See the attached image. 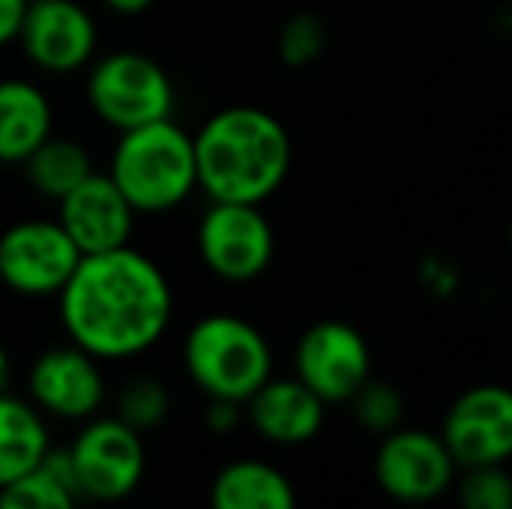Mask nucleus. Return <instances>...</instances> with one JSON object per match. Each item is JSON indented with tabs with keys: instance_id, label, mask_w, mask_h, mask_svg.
Segmentation results:
<instances>
[{
	"instance_id": "f257e3e1",
	"label": "nucleus",
	"mask_w": 512,
	"mask_h": 509,
	"mask_svg": "<svg viewBox=\"0 0 512 509\" xmlns=\"http://www.w3.org/2000/svg\"><path fill=\"white\" fill-rule=\"evenodd\" d=\"M56 300L67 339L98 363L150 353L175 314L171 279L154 258L129 245L81 255Z\"/></svg>"
},
{
	"instance_id": "f03ea898",
	"label": "nucleus",
	"mask_w": 512,
	"mask_h": 509,
	"mask_svg": "<svg viewBox=\"0 0 512 509\" xmlns=\"http://www.w3.org/2000/svg\"><path fill=\"white\" fill-rule=\"evenodd\" d=\"M196 178L209 203H255L276 196L293 164L286 126L258 105H230L192 136Z\"/></svg>"
},
{
	"instance_id": "7ed1b4c3",
	"label": "nucleus",
	"mask_w": 512,
	"mask_h": 509,
	"mask_svg": "<svg viewBox=\"0 0 512 509\" xmlns=\"http://www.w3.org/2000/svg\"><path fill=\"white\" fill-rule=\"evenodd\" d=\"M108 178L119 185L136 217L178 210L199 189L192 136L171 119L126 129L112 150Z\"/></svg>"
},
{
	"instance_id": "20e7f679",
	"label": "nucleus",
	"mask_w": 512,
	"mask_h": 509,
	"mask_svg": "<svg viewBox=\"0 0 512 509\" xmlns=\"http://www.w3.org/2000/svg\"><path fill=\"white\" fill-rule=\"evenodd\" d=\"M182 367L206 398L248 401L272 377V349L251 321L206 314L182 342Z\"/></svg>"
},
{
	"instance_id": "39448f33",
	"label": "nucleus",
	"mask_w": 512,
	"mask_h": 509,
	"mask_svg": "<svg viewBox=\"0 0 512 509\" xmlns=\"http://www.w3.org/2000/svg\"><path fill=\"white\" fill-rule=\"evenodd\" d=\"M84 91L91 112L119 133L171 119L175 112V84L168 70L140 49H115L102 60H91Z\"/></svg>"
},
{
	"instance_id": "423d86ee",
	"label": "nucleus",
	"mask_w": 512,
	"mask_h": 509,
	"mask_svg": "<svg viewBox=\"0 0 512 509\" xmlns=\"http://www.w3.org/2000/svg\"><path fill=\"white\" fill-rule=\"evenodd\" d=\"M77 489L91 503H119L140 489L147 475V443L115 415H91L70 443Z\"/></svg>"
},
{
	"instance_id": "0eeeda50",
	"label": "nucleus",
	"mask_w": 512,
	"mask_h": 509,
	"mask_svg": "<svg viewBox=\"0 0 512 509\" xmlns=\"http://www.w3.org/2000/svg\"><path fill=\"white\" fill-rule=\"evenodd\" d=\"M199 258L223 283H251L272 265L276 234L255 203H209L196 227Z\"/></svg>"
},
{
	"instance_id": "6e6552de",
	"label": "nucleus",
	"mask_w": 512,
	"mask_h": 509,
	"mask_svg": "<svg viewBox=\"0 0 512 509\" xmlns=\"http://www.w3.org/2000/svg\"><path fill=\"white\" fill-rule=\"evenodd\" d=\"M81 248L60 220L28 217L0 234V283L18 297H56L74 276Z\"/></svg>"
},
{
	"instance_id": "1a4fd4ad",
	"label": "nucleus",
	"mask_w": 512,
	"mask_h": 509,
	"mask_svg": "<svg viewBox=\"0 0 512 509\" xmlns=\"http://www.w3.org/2000/svg\"><path fill=\"white\" fill-rule=\"evenodd\" d=\"M373 478L398 503H432L453 485L457 464L439 433L398 426L380 436Z\"/></svg>"
},
{
	"instance_id": "9d476101",
	"label": "nucleus",
	"mask_w": 512,
	"mask_h": 509,
	"mask_svg": "<svg viewBox=\"0 0 512 509\" xmlns=\"http://www.w3.org/2000/svg\"><path fill=\"white\" fill-rule=\"evenodd\" d=\"M293 367H297L293 377H300L324 405H345L370 377L373 356L359 328L328 318L300 335Z\"/></svg>"
},
{
	"instance_id": "9b49d317",
	"label": "nucleus",
	"mask_w": 512,
	"mask_h": 509,
	"mask_svg": "<svg viewBox=\"0 0 512 509\" xmlns=\"http://www.w3.org/2000/svg\"><path fill=\"white\" fill-rule=\"evenodd\" d=\"M446 450L457 468L512 461V391L502 384H478L450 405L443 419Z\"/></svg>"
},
{
	"instance_id": "f8f14e48",
	"label": "nucleus",
	"mask_w": 512,
	"mask_h": 509,
	"mask_svg": "<svg viewBox=\"0 0 512 509\" xmlns=\"http://www.w3.org/2000/svg\"><path fill=\"white\" fill-rule=\"evenodd\" d=\"M21 53L46 74H77L95 60L98 25L77 0H32L21 18Z\"/></svg>"
},
{
	"instance_id": "ddd939ff",
	"label": "nucleus",
	"mask_w": 512,
	"mask_h": 509,
	"mask_svg": "<svg viewBox=\"0 0 512 509\" xmlns=\"http://www.w3.org/2000/svg\"><path fill=\"white\" fill-rule=\"evenodd\" d=\"M28 401L42 415L63 422H84L102 412L105 374L91 353L81 346H53L35 356L28 370Z\"/></svg>"
},
{
	"instance_id": "4468645a",
	"label": "nucleus",
	"mask_w": 512,
	"mask_h": 509,
	"mask_svg": "<svg viewBox=\"0 0 512 509\" xmlns=\"http://www.w3.org/2000/svg\"><path fill=\"white\" fill-rule=\"evenodd\" d=\"M56 220L70 234L81 255L112 252L129 245V234L136 224V210L126 203L119 185L108 178V171H91L77 189L56 199Z\"/></svg>"
},
{
	"instance_id": "2eb2a0df",
	"label": "nucleus",
	"mask_w": 512,
	"mask_h": 509,
	"mask_svg": "<svg viewBox=\"0 0 512 509\" xmlns=\"http://www.w3.org/2000/svg\"><path fill=\"white\" fill-rule=\"evenodd\" d=\"M324 408L328 405L300 377H269L244 401L251 429L279 447H300L314 440L324 426Z\"/></svg>"
},
{
	"instance_id": "dca6fc26",
	"label": "nucleus",
	"mask_w": 512,
	"mask_h": 509,
	"mask_svg": "<svg viewBox=\"0 0 512 509\" xmlns=\"http://www.w3.org/2000/svg\"><path fill=\"white\" fill-rule=\"evenodd\" d=\"M53 133V105L25 77L0 81V164H21Z\"/></svg>"
},
{
	"instance_id": "f3484780",
	"label": "nucleus",
	"mask_w": 512,
	"mask_h": 509,
	"mask_svg": "<svg viewBox=\"0 0 512 509\" xmlns=\"http://www.w3.org/2000/svg\"><path fill=\"white\" fill-rule=\"evenodd\" d=\"M209 503L216 509H293V482L265 461H230L216 471L209 485Z\"/></svg>"
},
{
	"instance_id": "a211bd4d",
	"label": "nucleus",
	"mask_w": 512,
	"mask_h": 509,
	"mask_svg": "<svg viewBox=\"0 0 512 509\" xmlns=\"http://www.w3.org/2000/svg\"><path fill=\"white\" fill-rule=\"evenodd\" d=\"M53 447L42 412L28 398L0 391V489L25 475Z\"/></svg>"
},
{
	"instance_id": "6ab92c4d",
	"label": "nucleus",
	"mask_w": 512,
	"mask_h": 509,
	"mask_svg": "<svg viewBox=\"0 0 512 509\" xmlns=\"http://www.w3.org/2000/svg\"><path fill=\"white\" fill-rule=\"evenodd\" d=\"M77 503H81V489H77L74 461H70L67 447H49L35 468H28L25 475L0 489L4 509H74Z\"/></svg>"
},
{
	"instance_id": "aec40b11",
	"label": "nucleus",
	"mask_w": 512,
	"mask_h": 509,
	"mask_svg": "<svg viewBox=\"0 0 512 509\" xmlns=\"http://www.w3.org/2000/svg\"><path fill=\"white\" fill-rule=\"evenodd\" d=\"M21 171H25V182L32 185L42 199H53L56 203V199H63L70 189H77V185L95 171V164H91V154L81 140L49 133L46 140L21 161Z\"/></svg>"
},
{
	"instance_id": "412c9836",
	"label": "nucleus",
	"mask_w": 512,
	"mask_h": 509,
	"mask_svg": "<svg viewBox=\"0 0 512 509\" xmlns=\"http://www.w3.org/2000/svg\"><path fill=\"white\" fill-rule=\"evenodd\" d=\"M171 412V394L157 377H133L115 394V419H122L140 436L154 433L164 426Z\"/></svg>"
},
{
	"instance_id": "4be33fe9",
	"label": "nucleus",
	"mask_w": 512,
	"mask_h": 509,
	"mask_svg": "<svg viewBox=\"0 0 512 509\" xmlns=\"http://www.w3.org/2000/svg\"><path fill=\"white\" fill-rule=\"evenodd\" d=\"M345 405H352L356 422L373 436H384V433H391V429L405 426V394L391 381H373V377H366V381L359 384V391L352 394Z\"/></svg>"
},
{
	"instance_id": "5701e85b",
	"label": "nucleus",
	"mask_w": 512,
	"mask_h": 509,
	"mask_svg": "<svg viewBox=\"0 0 512 509\" xmlns=\"http://www.w3.org/2000/svg\"><path fill=\"white\" fill-rule=\"evenodd\" d=\"M324 46H328V25L310 11L290 14V18L283 21V28H279V39H276L279 60L293 70L310 67V63L324 53Z\"/></svg>"
},
{
	"instance_id": "b1692460",
	"label": "nucleus",
	"mask_w": 512,
	"mask_h": 509,
	"mask_svg": "<svg viewBox=\"0 0 512 509\" xmlns=\"http://www.w3.org/2000/svg\"><path fill=\"white\" fill-rule=\"evenodd\" d=\"M460 503L467 509H512V475L506 471V464L464 468Z\"/></svg>"
},
{
	"instance_id": "393cba45",
	"label": "nucleus",
	"mask_w": 512,
	"mask_h": 509,
	"mask_svg": "<svg viewBox=\"0 0 512 509\" xmlns=\"http://www.w3.org/2000/svg\"><path fill=\"white\" fill-rule=\"evenodd\" d=\"M244 415L241 401H227V398H209L206 401V426L209 433H234L237 422Z\"/></svg>"
},
{
	"instance_id": "a878e982",
	"label": "nucleus",
	"mask_w": 512,
	"mask_h": 509,
	"mask_svg": "<svg viewBox=\"0 0 512 509\" xmlns=\"http://www.w3.org/2000/svg\"><path fill=\"white\" fill-rule=\"evenodd\" d=\"M25 7H28V0H0V46H11V42L18 39Z\"/></svg>"
},
{
	"instance_id": "bb28decb",
	"label": "nucleus",
	"mask_w": 512,
	"mask_h": 509,
	"mask_svg": "<svg viewBox=\"0 0 512 509\" xmlns=\"http://www.w3.org/2000/svg\"><path fill=\"white\" fill-rule=\"evenodd\" d=\"M112 14H122V18H136V14H147L157 0H102Z\"/></svg>"
},
{
	"instance_id": "cd10ccee",
	"label": "nucleus",
	"mask_w": 512,
	"mask_h": 509,
	"mask_svg": "<svg viewBox=\"0 0 512 509\" xmlns=\"http://www.w3.org/2000/svg\"><path fill=\"white\" fill-rule=\"evenodd\" d=\"M7 377H11V356H7V349H4V342H0V391H4V384H7Z\"/></svg>"
},
{
	"instance_id": "c85d7f7f",
	"label": "nucleus",
	"mask_w": 512,
	"mask_h": 509,
	"mask_svg": "<svg viewBox=\"0 0 512 509\" xmlns=\"http://www.w3.org/2000/svg\"><path fill=\"white\" fill-rule=\"evenodd\" d=\"M509 248H512V227H509Z\"/></svg>"
},
{
	"instance_id": "c756f323",
	"label": "nucleus",
	"mask_w": 512,
	"mask_h": 509,
	"mask_svg": "<svg viewBox=\"0 0 512 509\" xmlns=\"http://www.w3.org/2000/svg\"><path fill=\"white\" fill-rule=\"evenodd\" d=\"M28 4H32V0H28Z\"/></svg>"
}]
</instances>
